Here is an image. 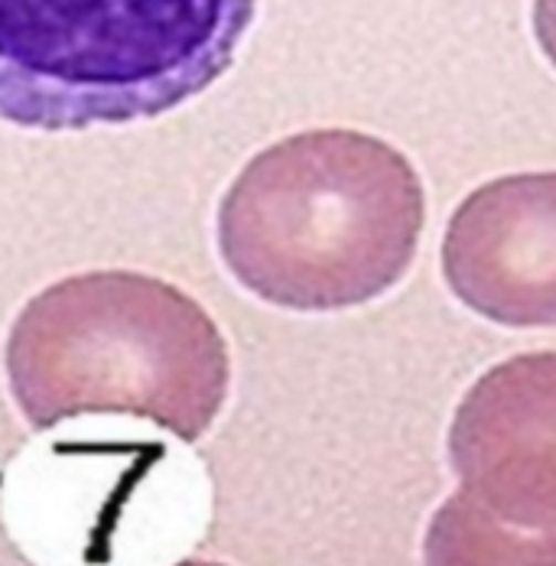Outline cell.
Here are the masks:
<instances>
[{"mask_svg": "<svg viewBox=\"0 0 556 566\" xmlns=\"http://www.w3.org/2000/svg\"><path fill=\"white\" fill-rule=\"evenodd\" d=\"M423 222V182L397 147L326 127L254 154L222 196L216 238L228 274L258 300L333 313L394 290Z\"/></svg>", "mask_w": 556, "mask_h": 566, "instance_id": "obj_1", "label": "cell"}, {"mask_svg": "<svg viewBox=\"0 0 556 566\" xmlns=\"http://www.w3.org/2000/svg\"><path fill=\"white\" fill-rule=\"evenodd\" d=\"M7 388L33 430L137 417L202 440L231 388V355L199 300L140 271H85L40 290L3 345Z\"/></svg>", "mask_w": 556, "mask_h": 566, "instance_id": "obj_2", "label": "cell"}, {"mask_svg": "<svg viewBox=\"0 0 556 566\" xmlns=\"http://www.w3.org/2000/svg\"><path fill=\"white\" fill-rule=\"evenodd\" d=\"M258 0H0V120L92 130L176 112L238 56Z\"/></svg>", "mask_w": 556, "mask_h": 566, "instance_id": "obj_3", "label": "cell"}, {"mask_svg": "<svg viewBox=\"0 0 556 566\" xmlns=\"http://www.w3.org/2000/svg\"><path fill=\"white\" fill-rule=\"evenodd\" d=\"M449 462L462 492L517 527H556V352L489 368L459 400Z\"/></svg>", "mask_w": 556, "mask_h": 566, "instance_id": "obj_4", "label": "cell"}, {"mask_svg": "<svg viewBox=\"0 0 556 566\" xmlns=\"http://www.w3.org/2000/svg\"><path fill=\"white\" fill-rule=\"evenodd\" d=\"M443 277L499 326L556 329V172L499 176L469 192L445 226Z\"/></svg>", "mask_w": 556, "mask_h": 566, "instance_id": "obj_5", "label": "cell"}, {"mask_svg": "<svg viewBox=\"0 0 556 566\" xmlns=\"http://www.w3.org/2000/svg\"><path fill=\"white\" fill-rule=\"evenodd\" d=\"M423 566H556V527L507 524L459 489L427 527Z\"/></svg>", "mask_w": 556, "mask_h": 566, "instance_id": "obj_6", "label": "cell"}, {"mask_svg": "<svg viewBox=\"0 0 556 566\" xmlns=\"http://www.w3.org/2000/svg\"><path fill=\"white\" fill-rule=\"evenodd\" d=\"M534 36L556 69V0H534Z\"/></svg>", "mask_w": 556, "mask_h": 566, "instance_id": "obj_7", "label": "cell"}, {"mask_svg": "<svg viewBox=\"0 0 556 566\" xmlns=\"http://www.w3.org/2000/svg\"><path fill=\"white\" fill-rule=\"evenodd\" d=\"M179 566H224V564H209V560H186V564Z\"/></svg>", "mask_w": 556, "mask_h": 566, "instance_id": "obj_8", "label": "cell"}]
</instances>
